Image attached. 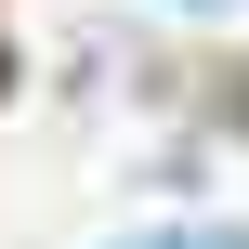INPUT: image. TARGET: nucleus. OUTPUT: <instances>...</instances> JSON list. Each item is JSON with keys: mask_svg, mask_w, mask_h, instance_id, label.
I'll return each instance as SVG.
<instances>
[{"mask_svg": "<svg viewBox=\"0 0 249 249\" xmlns=\"http://www.w3.org/2000/svg\"><path fill=\"white\" fill-rule=\"evenodd\" d=\"M118 249H249V223H158V236H118Z\"/></svg>", "mask_w": 249, "mask_h": 249, "instance_id": "nucleus-1", "label": "nucleus"}, {"mask_svg": "<svg viewBox=\"0 0 249 249\" xmlns=\"http://www.w3.org/2000/svg\"><path fill=\"white\" fill-rule=\"evenodd\" d=\"M184 13H223V0H184Z\"/></svg>", "mask_w": 249, "mask_h": 249, "instance_id": "nucleus-2", "label": "nucleus"}]
</instances>
